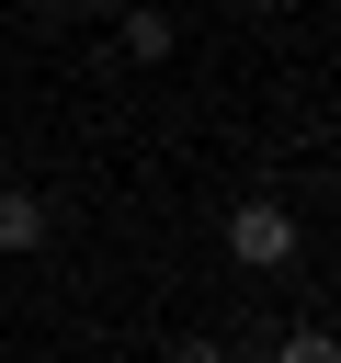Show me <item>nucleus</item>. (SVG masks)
Returning <instances> with one entry per match:
<instances>
[{
  "label": "nucleus",
  "mask_w": 341,
  "mask_h": 363,
  "mask_svg": "<svg viewBox=\"0 0 341 363\" xmlns=\"http://www.w3.org/2000/svg\"><path fill=\"white\" fill-rule=\"evenodd\" d=\"M227 261H239V272H284V261H296V216H284L273 193H250V204L227 216Z\"/></svg>",
  "instance_id": "f257e3e1"
},
{
  "label": "nucleus",
  "mask_w": 341,
  "mask_h": 363,
  "mask_svg": "<svg viewBox=\"0 0 341 363\" xmlns=\"http://www.w3.org/2000/svg\"><path fill=\"white\" fill-rule=\"evenodd\" d=\"M45 238H57L45 193H0V261H23V250H45Z\"/></svg>",
  "instance_id": "f03ea898"
},
{
  "label": "nucleus",
  "mask_w": 341,
  "mask_h": 363,
  "mask_svg": "<svg viewBox=\"0 0 341 363\" xmlns=\"http://www.w3.org/2000/svg\"><path fill=\"white\" fill-rule=\"evenodd\" d=\"M170 45H182V34H170V11H125V57H136V68H159Z\"/></svg>",
  "instance_id": "7ed1b4c3"
},
{
  "label": "nucleus",
  "mask_w": 341,
  "mask_h": 363,
  "mask_svg": "<svg viewBox=\"0 0 341 363\" xmlns=\"http://www.w3.org/2000/svg\"><path fill=\"white\" fill-rule=\"evenodd\" d=\"M273 363H341V352H330V329H296V340H284Z\"/></svg>",
  "instance_id": "20e7f679"
},
{
  "label": "nucleus",
  "mask_w": 341,
  "mask_h": 363,
  "mask_svg": "<svg viewBox=\"0 0 341 363\" xmlns=\"http://www.w3.org/2000/svg\"><path fill=\"white\" fill-rule=\"evenodd\" d=\"M170 363H227V340H205V329H193V340L170 352Z\"/></svg>",
  "instance_id": "39448f33"
},
{
  "label": "nucleus",
  "mask_w": 341,
  "mask_h": 363,
  "mask_svg": "<svg viewBox=\"0 0 341 363\" xmlns=\"http://www.w3.org/2000/svg\"><path fill=\"white\" fill-rule=\"evenodd\" d=\"M68 11H125V0H68Z\"/></svg>",
  "instance_id": "423d86ee"
}]
</instances>
